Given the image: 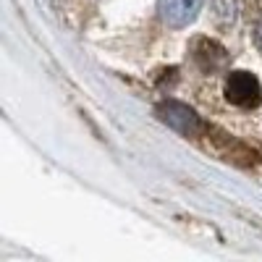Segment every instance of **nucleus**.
Segmentation results:
<instances>
[{
  "label": "nucleus",
  "mask_w": 262,
  "mask_h": 262,
  "mask_svg": "<svg viewBox=\"0 0 262 262\" xmlns=\"http://www.w3.org/2000/svg\"><path fill=\"white\" fill-rule=\"evenodd\" d=\"M205 0H158V13L163 24L173 29H184L200 16Z\"/></svg>",
  "instance_id": "nucleus-2"
},
{
  "label": "nucleus",
  "mask_w": 262,
  "mask_h": 262,
  "mask_svg": "<svg viewBox=\"0 0 262 262\" xmlns=\"http://www.w3.org/2000/svg\"><path fill=\"white\" fill-rule=\"evenodd\" d=\"M254 39H257V45L262 48V21H259V27H257V34H254Z\"/></svg>",
  "instance_id": "nucleus-5"
},
{
  "label": "nucleus",
  "mask_w": 262,
  "mask_h": 262,
  "mask_svg": "<svg viewBox=\"0 0 262 262\" xmlns=\"http://www.w3.org/2000/svg\"><path fill=\"white\" fill-rule=\"evenodd\" d=\"M194 60L200 63L205 71H212V69L226 63V50L212 39H196L194 42Z\"/></svg>",
  "instance_id": "nucleus-4"
},
{
  "label": "nucleus",
  "mask_w": 262,
  "mask_h": 262,
  "mask_svg": "<svg viewBox=\"0 0 262 262\" xmlns=\"http://www.w3.org/2000/svg\"><path fill=\"white\" fill-rule=\"evenodd\" d=\"M226 97H228V102H233L238 107H254L262 100V86L254 74L233 71L226 79Z\"/></svg>",
  "instance_id": "nucleus-1"
},
{
  "label": "nucleus",
  "mask_w": 262,
  "mask_h": 262,
  "mask_svg": "<svg viewBox=\"0 0 262 262\" xmlns=\"http://www.w3.org/2000/svg\"><path fill=\"white\" fill-rule=\"evenodd\" d=\"M158 113L160 118L170 126V128H176L179 134H186V137H194L196 131H200V116H196L189 105L184 102H163L158 107Z\"/></svg>",
  "instance_id": "nucleus-3"
}]
</instances>
